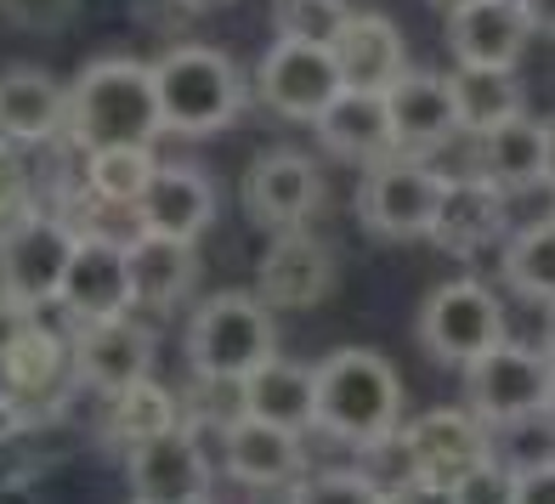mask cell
Returning a JSON list of instances; mask_svg holds the SVG:
<instances>
[{"label":"cell","instance_id":"42","mask_svg":"<svg viewBox=\"0 0 555 504\" xmlns=\"http://www.w3.org/2000/svg\"><path fill=\"white\" fill-rule=\"evenodd\" d=\"M544 188H555V119H544Z\"/></svg>","mask_w":555,"mask_h":504},{"label":"cell","instance_id":"23","mask_svg":"<svg viewBox=\"0 0 555 504\" xmlns=\"http://www.w3.org/2000/svg\"><path fill=\"white\" fill-rule=\"evenodd\" d=\"M318 137L330 154L340 159H358V165H374V159H386L391 147H397V131H391V103H386V91H340L330 114L318 119Z\"/></svg>","mask_w":555,"mask_h":504},{"label":"cell","instance_id":"3","mask_svg":"<svg viewBox=\"0 0 555 504\" xmlns=\"http://www.w3.org/2000/svg\"><path fill=\"white\" fill-rule=\"evenodd\" d=\"M267 358H278V329H272V307L261 295L244 289H221L188 323V363L198 380H227L238 386L249 380Z\"/></svg>","mask_w":555,"mask_h":504},{"label":"cell","instance_id":"13","mask_svg":"<svg viewBox=\"0 0 555 504\" xmlns=\"http://www.w3.org/2000/svg\"><path fill=\"white\" fill-rule=\"evenodd\" d=\"M221 460H227V476L256 493H284L300 482V442L295 431L272 419H256V414H233L221 425Z\"/></svg>","mask_w":555,"mask_h":504},{"label":"cell","instance_id":"32","mask_svg":"<svg viewBox=\"0 0 555 504\" xmlns=\"http://www.w3.org/2000/svg\"><path fill=\"white\" fill-rule=\"evenodd\" d=\"M346 17H351L346 0H278V35H289V40L335 46Z\"/></svg>","mask_w":555,"mask_h":504},{"label":"cell","instance_id":"14","mask_svg":"<svg viewBox=\"0 0 555 504\" xmlns=\"http://www.w3.org/2000/svg\"><path fill=\"white\" fill-rule=\"evenodd\" d=\"M125 476H131V499H142V504H193L210 493V465L198 453L193 431H182V425L131 448Z\"/></svg>","mask_w":555,"mask_h":504},{"label":"cell","instance_id":"44","mask_svg":"<svg viewBox=\"0 0 555 504\" xmlns=\"http://www.w3.org/2000/svg\"><path fill=\"white\" fill-rule=\"evenodd\" d=\"M182 7H193V12H210V7H227V0H182Z\"/></svg>","mask_w":555,"mask_h":504},{"label":"cell","instance_id":"27","mask_svg":"<svg viewBox=\"0 0 555 504\" xmlns=\"http://www.w3.org/2000/svg\"><path fill=\"white\" fill-rule=\"evenodd\" d=\"M74 369V351L46 329V323H29L23 329V340L0 358V380H7V391L17 397V409H29L35 397L57 391V380Z\"/></svg>","mask_w":555,"mask_h":504},{"label":"cell","instance_id":"29","mask_svg":"<svg viewBox=\"0 0 555 504\" xmlns=\"http://www.w3.org/2000/svg\"><path fill=\"white\" fill-rule=\"evenodd\" d=\"M103 431L125 448H142L165 431H176V397L159 380H137L108 397V414H103Z\"/></svg>","mask_w":555,"mask_h":504},{"label":"cell","instance_id":"28","mask_svg":"<svg viewBox=\"0 0 555 504\" xmlns=\"http://www.w3.org/2000/svg\"><path fill=\"white\" fill-rule=\"evenodd\" d=\"M482 170L499 188H539L544 182V119L516 114L511 125L482 137Z\"/></svg>","mask_w":555,"mask_h":504},{"label":"cell","instance_id":"8","mask_svg":"<svg viewBox=\"0 0 555 504\" xmlns=\"http://www.w3.org/2000/svg\"><path fill=\"white\" fill-rule=\"evenodd\" d=\"M550 380H555L550 351L516 346V340H499L493 351H482V358H476V363L465 369L470 409L482 414L488 425H516V419L544 414Z\"/></svg>","mask_w":555,"mask_h":504},{"label":"cell","instance_id":"37","mask_svg":"<svg viewBox=\"0 0 555 504\" xmlns=\"http://www.w3.org/2000/svg\"><path fill=\"white\" fill-rule=\"evenodd\" d=\"M23 210H29V176H23V159L12 154V142L0 137V227H12Z\"/></svg>","mask_w":555,"mask_h":504},{"label":"cell","instance_id":"33","mask_svg":"<svg viewBox=\"0 0 555 504\" xmlns=\"http://www.w3.org/2000/svg\"><path fill=\"white\" fill-rule=\"evenodd\" d=\"M289 504H386V488L369 470H323L289 488Z\"/></svg>","mask_w":555,"mask_h":504},{"label":"cell","instance_id":"12","mask_svg":"<svg viewBox=\"0 0 555 504\" xmlns=\"http://www.w3.org/2000/svg\"><path fill=\"white\" fill-rule=\"evenodd\" d=\"M131 307H137L131 249L108 238H80L63 279V312L80 323H103V318H125Z\"/></svg>","mask_w":555,"mask_h":504},{"label":"cell","instance_id":"46","mask_svg":"<svg viewBox=\"0 0 555 504\" xmlns=\"http://www.w3.org/2000/svg\"><path fill=\"white\" fill-rule=\"evenodd\" d=\"M431 7H442V12H460V7H470V0H431Z\"/></svg>","mask_w":555,"mask_h":504},{"label":"cell","instance_id":"39","mask_svg":"<svg viewBox=\"0 0 555 504\" xmlns=\"http://www.w3.org/2000/svg\"><path fill=\"white\" fill-rule=\"evenodd\" d=\"M516 504H555V460L516 470Z\"/></svg>","mask_w":555,"mask_h":504},{"label":"cell","instance_id":"48","mask_svg":"<svg viewBox=\"0 0 555 504\" xmlns=\"http://www.w3.org/2000/svg\"><path fill=\"white\" fill-rule=\"evenodd\" d=\"M131 504H142V499H131Z\"/></svg>","mask_w":555,"mask_h":504},{"label":"cell","instance_id":"19","mask_svg":"<svg viewBox=\"0 0 555 504\" xmlns=\"http://www.w3.org/2000/svg\"><path fill=\"white\" fill-rule=\"evenodd\" d=\"M330 52H335L340 80L351 91H391L402 74H409V52H402L397 23L380 17V12H351Z\"/></svg>","mask_w":555,"mask_h":504},{"label":"cell","instance_id":"26","mask_svg":"<svg viewBox=\"0 0 555 504\" xmlns=\"http://www.w3.org/2000/svg\"><path fill=\"white\" fill-rule=\"evenodd\" d=\"M453 103H460V131L488 137L499 125H511L516 114H527V96L516 68H465L453 74Z\"/></svg>","mask_w":555,"mask_h":504},{"label":"cell","instance_id":"38","mask_svg":"<svg viewBox=\"0 0 555 504\" xmlns=\"http://www.w3.org/2000/svg\"><path fill=\"white\" fill-rule=\"evenodd\" d=\"M386 504H460L453 482H431V476H402L386 488Z\"/></svg>","mask_w":555,"mask_h":504},{"label":"cell","instance_id":"36","mask_svg":"<svg viewBox=\"0 0 555 504\" xmlns=\"http://www.w3.org/2000/svg\"><path fill=\"white\" fill-rule=\"evenodd\" d=\"M40 453H35V431L29 425H12V431H0V488H23L40 476Z\"/></svg>","mask_w":555,"mask_h":504},{"label":"cell","instance_id":"34","mask_svg":"<svg viewBox=\"0 0 555 504\" xmlns=\"http://www.w3.org/2000/svg\"><path fill=\"white\" fill-rule=\"evenodd\" d=\"M453 499L460 504H516V470L499 465L488 453L482 465H470L460 482H453Z\"/></svg>","mask_w":555,"mask_h":504},{"label":"cell","instance_id":"5","mask_svg":"<svg viewBox=\"0 0 555 504\" xmlns=\"http://www.w3.org/2000/svg\"><path fill=\"white\" fill-rule=\"evenodd\" d=\"M74 249H80L74 221L46 216V210H23L12 227H0V289L17 295L35 312L46 300H63Z\"/></svg>","mask_w":555,"mask_h":504},{"label":"cell","instance_id":"18","mask_svg":"<svg viewBox=\"0 0 555 504\" xmlns=\"http://www.w3.org/2000/svg\"><path fill=\"white\" fill-rule=\"evenodd\" d=\"M499 233H504V188L488 170L482 176H448L437 221L425 238H437V249H448V256H476Z\"/></svg>","mask_w":555,"mask_h":504},{"label":"cell","instance_id":"20","mask_svg":"<svg viewBox=\"0 0 555 504\" xmlns=\"http://www.w3.org/2000/svg\"><path fill=\"white\" fill-rule=\"evenodd\" d=\"M397 147H442L460 131V103H453V74H420L409 68L386 91Z\"/></svg>","mask_w":555,"mask_h":504},{"label":"cell","instance_id":"15","mask_svg":"<svg viewBox=\"0 0 555 504\" xmlns=\"http://www.w3.org/2000/svg\"><path fill=\"white\" fill-rule=\"evenodd\" d=\"M330 284H335V256L323 238L307 233V227L278 233L272 249L261 256V272H256V295L267 307H289V312L318 307V300L330 295Z\"/></svg>","mask_w":555,"mask_h":504},{"label":"cell","instance_id":"24","mask_svg":"<svg viewBox=\"0 0 555 504\" xmlns=\"http://www.w3.org/2000/svg\"><path fill=\"white\" fill-rule=\"evenodd\" d=\"M68 125V91L40 68L0 74V137L7 142H46Z\"/></svg>","mask_w":555,"mask_h":504},{"label":"cell","instance_id":"30","mask_svg":"<svg viewBox=\"0 0 555 504\" xmlns=\"http://www.w3.org/2000/svg\"><path fill=\"white\" fill-rule=\"evenodd\" d=\"M159 159L142 142H119V147H86V193L114 198V205H142V193L154 188Z\"/></svg>","mask_w":555,"mask_h":504},{"label":"cell","instance_id":"43","mask_svg":"<svg viewBox=\"0 0 555 504\" xmlns=\"http://www.w3.org/2000/svg\"><path fill=\"white\" fill-rule=\"evenodd\" d=\"M544 351H550V363H555V307H550V318H544Z\"/></svg>","mask_w":555,"mask_h":504},{"label":"cell","instance_id":"22","mask_svg":"<svg viewBox=\"0 0 555 504\" xmlns=\"http://www.w3.org/2000/svg\"><path fill=\"white\" fill-rule=\"evenodd\" d=\"M216 221V188L193 165H159L154 188L142 193V227L159 238H198Z\"/></svg>","mask_w":555,"mask_h":504},{"label":"cell","instance_id":"40","mask_svg":"<svg viewBox=\"0 0 555 504\" xmlns=\"http://www.w3.org/2000/svg\"><path fill=\"white\" fill-rule=\"evenodd\" d=\"M29 323H35V307H23L17 295L0 289V358H7V351L23 340V329H29Z\"/></svg>","mask_w":555,"mask_h":504},{"label":"cell","instance_id":"10","mask_svg":"<svg viewBox=\"0 0 555 504\" xmlns=\"http://www.w3.org/2000/svg\"><path fill=\"white\" fill-rule=\"evenodd\" d=\"M318 205H323V170L312 159L289 154V147L256 159L244 176V210H249V221L272 227V233L307 227L318 216Z\"/></svg>","mask_w":555,"mask_h":504},{"label":"cell","instance_id":"4","mask_svg":"<svg viewBox=\"0 0 555 504\" xmlns=\"http://www.w3.org/2000/svg\"><path fill=\"white\" fill-rule=\"evenodd\" d=\"M154 91L165 131L176 137H210L227 131L244 108V80L227 52L216 46H176L154 63Z\"/></svg>","mask_w":555,"mask_h":504},{"label":"cell","instance_id":"16","mask_svg":"<svg viewBox=\"0 0 555 504\" xmlns=\"http://www.w3.org/2000/svg\"><path fill=\"white\" fill-rule=\"evenodd\" d=\"M527 35H533L527 0H470L448 12V52L465 68H516Z\"/></svg>","mask_w":555,"mask_h":504},{"label":"cell","instance_id":"21","mask_svg":"<svg viewBox=\"0 0 555 504\" xmlns=\"http://www.w3.org/2000/svg\"><path fill=\"white\" fill-rule=\"evenodd\" d=\"M238 414L272 419L284 431H312L318 425V369L267 358L249 380H238Z\"/></svg>","mask_w":555,"mask_h":504},{"label":"cell","instance_id":"7","mask_svg":"<svg viewBox=\"0 0 555 504\" xmlns=\"http://www.w3.org/2000/svg\"><path fill=\"white\" fill-rule=\"evenodd\" d=\"M442 182L448 176L425 170L420 159H374L358 188V221L380 238H425L442 205Z\"/></svg>","mask_w":555,"mask_h":504},{"label":"cell","instance_id":"45","mask_svg":"<svg viewBox=\"0 0 555 504\" xmlns=\"http://www.w3.org/2000/svg\"><path fill=\"white\" fill-rule=\"evenodd\" d=\"M544 419L555 425V380H550V397H544Z\"/></svg>","mask_w":555,"mask_h":504},{"label":"cell","instance_id":"1","mask_svg":"<svg viewBox=\"0 0 555 504\" xmlns=\"http://www.w3.org/2000/svg\"><path fill=\"white\" fill-rule=\"evenodd\" d=\"M402 419V374L369 346L330 351L318 363V425L351 448H374L397 437Z\"/></svg>","mask_w":555,"mask_h":504},{"label":"cell","instance_id":"17","mask_svg":"<svg viewBox=\"0 0 555 504\" xmlns=\"http://www.w3.org/2000/svg\"><path fill=\"white\" fill-rule=\"evenodd\" d=\"M147 369H154V340H147L142 323L131 318H103V323H86L80 335H74V374L91 386V391H125L147 380Z\"/></svg>","mask_w":555,"mask_h":504},{"label":"cell","instance_id":"2","mask_svg":"<svg viewBox=\"0 0 555 504\" xmlns=\"http://www.w3.org/2000/svg\"><path fill=\"white\" fill-rule=\"evenodd\" d=\"M68 131L80 147H119V142H154L165 131L154 68L131 57H96L68 86Z\"/></svg>","mask_w":555,"mask_h":504},{"label":"cell","instance_id":"25","mask_svg":"<svg viewBox=\"0 0 555 504\" xmlns=\"http://www.w3.org/2000/svg\"><path fill=\"white\" fill-rule=\"evenodd\" d=\"M198 279V261H193V244L188 238H159V233H142L131 244V284H137V307H154L170 312Z\"/></svg>","mask_w":555,"mask_h":504},{"label":"cell","instance_id":"47","mask_svg":"<svg viewBox=\"0 0 555 504\" xmlns=\"http://www.w3.org/2000/svg\"><path fill=\"white\" fill-rule=\"evenodd\" d=\"M193 504H216V499H210V493H205V499H193Z\"/></svg>","mask_w":555,"mask_h":504},{"label":"cell","instance_id":"35","mask_svg":"<svg viewBox=\"0 0 555 504\" xmlns=\"http://www.w3.org/2000/svg\"><path fill=\"white\" fill-rule=\"evenodd\" d=\"M0 17L12 29H35V35H57L80 17V0H0Z\"/></svg>","mask_w":555,"mask_h":504},{"label":"cell","instance_id":"41","mask_svg":"<svg viewBox=\"0 0 555 504\" xmlns=\"http://www.w3.org/2000/svg\"><path fill=\"white\" fill-rule=\"evenodd\" d=\"M527 17H533V29L555 40V0H527Z\"/></svg>","mask_w":555,"mask_h":504},{"label":"cell","instance_id":"9","mask_svg":"<svg viewBox=\"0 0 555 504\" xmlns=\"http://www.w3.org/2000/svg\"><path fill=\"white\" fill-rule=\"evenodd\" d=\"M256 91H261V103L272 114L300 119V125H318L323 114H330L335 96L346 91V80H340V63H335L330 46L278 35V46L256 68Z\"/></svg>","mask_w":555,"mask_h":504},{"label":"cell","instance_id":"11","mask_svg":"<svg viewBox=\"0 0 555 504\" xmlns=\"http://www.w3.org/2000/svg\"><path fill=\"white\" fill-rule=\"evenodd\" d=\"M402 453H409L414 476L460 482L470 465L488 460V419L476 409H431L402 431Z\"/></svg>","mask_w":555,"mask_h":504},{"label":"cell","instance_id":"31","mask_svg":"<svg viewBox=\"0 0 555 504\" xmlns=\"http://www.w3.org/2000/svg\"><path fill=\"white\" fill-rule=\"evenodd\" d=\"M504 284H511L521 300H539V307H555V216L539 227H521V233L504 244Z\"/></svg>","mask_w":555,"mask_h":504},{"label":"cell","instance_id":"6","mask_svg":"<svg viewBox=\"0 0 555 504\" xmlns=\"http://www.w3.org/2000/svg\"><path fill=\"white\" fill-rule=\"evenodd\" d=\"M420 340H425L431 358L470 369L482 351H493L504 340V307H499V295L482 279L437 284L431 295H425V307H420Z\"/></svg>","mask_w":555,"mask_h":504}]
</instances>
